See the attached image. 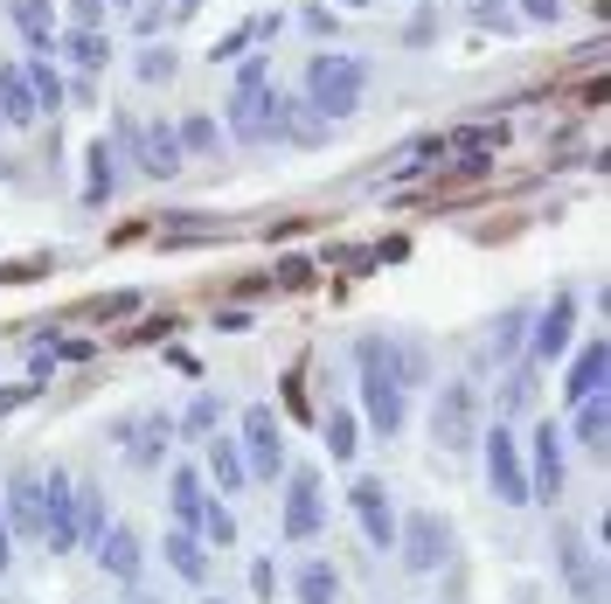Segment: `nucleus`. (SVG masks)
<instances>
[{
	"label": "nucleus",
	"instance_id": "nucleus-1",
	"mask_svg": "<svg viewBox=\"0 0 611 604\" xmlns=\"http://www.w3.org/2000/svg\"><path fill=\"white\" fill-rule=\"evenodd\" d=\"M355 362H361V410H369L375 438H396L404 418H410L404 375H396V341H390V334H361V341H355Z\"/></svg>",
	"mask_w": 611,
	"mask_h": 604
},
{
	"label": "nucleus",
	"instance_id": "nucleus-2",
	"mask_svg": "<svg viewBox=\"0 0 611 604\" xmlns=\"http://www.w3.org/2000/svg\"><path fill=\"white\" fill-rule=\"evenodd\" d=\"M361 90H369V63L361 56H313L306 63V111H320V125H340V119H355L361 111Z\"/></svg>",
	"mask_w": 611,
	"mask_h": 604
},
{
	"label": "nucleus",
	"instance_id": "nucleus-3",
	"mask_svg": "<svg viewBox=\"0 0 611 604\" xmlns=\"http://www.w3.org/2000/svg\"><path fill=\"white\" fill-rule=\"evenodd\" d=\"M264 77H272V56H243L237 84H229V132L251 140V146L278 132V105H272V90H264Z\"/></svg>",
	"mask_w": 611,
	"mask_h": 604
},
{
	"label": "nucleus",
	"instance_id": "nucleus-4",
	"mask_svg": "<svg viewBox=\"0 0 611 604\" xmlns=\"http://www.w3.org/2000/svg\"><path fill=\"white\" fill-rule=\"evenodd\" d=\"M458 549V535L445 521L431 515V507H417V515H404L396 521V556H404V570H417V577H431L438 563H445Z\"/></svg>",
	"mask_w": 611,
	"mask_h": 604
},
{
	"label": "nucleus",
	"instance_id": "nucleus-5",
	"mask_svg": "<svg viewBox=\"0 0 611 604\" xmlns=\"http://www.w3.org/2000/svg\"><path fill=\"white\" fill-rule=\"evenodd\" d=\"M431 438L445 445V451H472V445H480V389H472V383L438 389V403H431Z\"/></svg>",
	"mask_w": 611,
	"mask_h": 604
},
{
	"label": "nucleus",
	"instance_id": "nucleus-6",
	"mask_svg": "<svg viewBox=\"0 0 611 604\" xmlns=\"http://www.w3.org/2000/svg\"><path fill=\"white\" fill-rule=\"evenodd\" d=\"M480 451H487V486H493V500L528 507V466H522V438L507 431V418L480 438Z\"/></svg>",
	"mask_w": 611,
	"mask_h": 604
},
{
	"label": "nucleus",
	"instance_id": "nucleus-7",
	"mask_svg": "<svg viewBox=\"0 0 611 604\" xmlns=\"http://www.w3.org/2000/svg\"><path fill=\"white\" fill-rule=\"evenodd\" d=\"M320 521H327V500H320V473H313V466H292V473H285V515H278L285 542H313V535H320Z\"/></svg>",
	"mask_w": 611,
	"mask_h": 604
},
{
	"label": "nucleus",
	"instance_id": "nucleus-8",
	"mask_svg": "<svg viewBox=\"0 0 611 604\" xmlns=\"http://www.w3.org/2000/svg\"><path fill=\"white\" fill-rule=\"evenodd\" d=\"M528 451V500H563V424H535Z\"/></svg>",
	"mask_w": 611,
	"mask_h": 604
},
{
	"label": "nucleus",
	"instance_id": "nucleus-9",
	"mask_svg": "<svg viewBox=\"0 0 611 604\" xmlns=\"http://www.w3.org/2000/svg\"><path fill=\"white\" fill-rule=\"evenodd\" d=\"M43 542L56 556L76 549V480L56 466V473H43Z\"/></svg>",
	"mask_w": 611,
	"mask_h": 604
},
{
	"label": "nucleus",
	"instance_id": "nucleus-10",
	"mask_svg": "<svg viewBox=\"0 0 611 604\" xmlns=\"http://www.w3.org/2000/svg\"><path fill=\"white\" fill-rule=\"evenodd\" d=\"M243 466H251V473L257 480H278L285 473V438H278V418H272V410H243Z\"/></svg>",
	"mask_w": 611,
	"mask_h": 604
},
{
	"label": "nucleus",
	"instance_id": "nucleus-11",
	"mask_svg": "<svg viewBox=\"0 0 611 604\" xmlns=\"http://www.w3.org/2000/svg\"><path fill=\"white\" fill-rule=\"evenodd\" d=\"M132 160H140V174L146 181H175L181 174V140H175V125L167 119H153V125H132Z\"/></svg>",
	"mask_w": 611,
	"mask_h": 604
},
{
	"label": "nucleus",
	"instance_id": "nucleus-12",
	"mask_svg": "<svg viewBox=\"0 0 611 604\" xmlns=\"http://www.w3.org/2000/svg\"><path fill=\"white\" fill-rule=\"evenodd\" d=\"M355 521H361V535H369V549H396V515H390V486L382 480H355Z\"/></svg>",
	"mask_w": 611,
	"mask_h": 604
},
{
	"label": "nucleus",
	"instance_id": "nucleus-13",
	"mask_svg": "<svg viewBox=\"0 0 611 604\" xmlns=\"http://www.w3.org/2000/svg\"><path fill=\"white\" fill-rule=\"evenodd\" d=\"M570 334H577V292H556L549 313H542V327L528 334V354H535V362H563Z\"/></svg>",
	"mask_w": 611,
	"mask_h": 604
},
{
	"label": "nucleus",
	"instance_id": "nucleus-14",
	"mask_svg": "<svg viewBox=\"0 0 611 604\" xmlns=\"http://www.w3.org/2000/svg\"><path fill=\"white\" fill-rule=\"evenodd\" d=\"M111 438L125 445V459H132V466H160V459H167V438H175V424L153 410V418H125L119 431H111Z\"/></svg>",
	"mask_w": 611,
	"mask_h": 604
},
{
	"label": "nucleus",
	"instance_id": "nucleus-15",
	"mask_svg": "<svg viewBox=\"0 0 611 604\" xmlns=\"http://www.w3.org/2000/svg\"><path fill=\"white\" fill-rule=\"evenodd\" d=\"M590 396H604V341H584L577 362L563 369V403L577 410V403H590Z\"/></svg>",
	"mask_w": 611,
	"mask_h": 604
},
{
	"label": "nucleus",
	"instance_id": "nucleus-16",
	"mask_svg": "<svg viewBox=\"0 0 611 604\" xmlns=\"http://www.w3.org/2000/svg\"><path fill=\"white\" fill-rule=\"evenodd\" d=\"M8 535H43V480L35 473L8 480Z\"/></svg>",
	"mask_w": 611,
	"mask_h": 604
},
{
	"label": "nucleus",
	"instance_id": "nucleus-17",
	"mask_svg": "<svg viewBox=\"0 0 611 604\" xmlns=\"http://www.w3.org/2000/svg\"><path fill=\"white\" fill-rule=\"evenodd\" d=\"M98 570H105V577H119V583H140V535H132L125 521L98 535Z\"/></svg>",
	"mask_w": 611,
	"mask_h": 604
},
{
	"label": "nucleus",
	"instance_id": "nucleus-18",
	"mask_svg": "<svg viewBox=\"0 0 611 604\" xmlns=\"http://www.w3.org/2000/svg\"><path fill=\"white\" fill-rule=\"evenodd\" d=\"M0 119L8 125H35L43 119V105H35V84L22 63H0Z\"/></svg>",
	"mask_w": 611,
	"mask_h": 604
},
{
	"label": "nucleus",
	"instance_id": "nucleus-19",
	"mask_svg": "<svg viewBox=\"0 0 611 604\" xmlns=\"http://www.w3.org/2000/svg\"><path fill=\"white\" fill-rule=\"evenodd\" d=\"M167 507H175V528H202V507H208V486L195 466H175V486H167Z\"/></svg>",
	"mask_w": 611,
	"mask_h": 604
},
{
	"label": "nucleus",
	"instance_id": "nucleus-20",
	"mask_svg": "<svg viewBox=\"0 0 611 604\" xmlns=\"http://www.w3.org/2000/svg\"><path fill=\"white\" fill-rule=\"evenodd\" d=\"M8 22L22 28L28 49H49L56 43V8H49V0H8Z\"/></svg>",
	"mask_w": 611,
	"mask_h": 604
},
{
	"label": "nucleus",
	"instance_id": "nucleus-21",
	"mask_svg": "<svg viewBox=\"0 0 611 604\" xmlns=\"http://www.w3.org/2000/svg\"><path fill=\"white\" fill-rule=\"evenodd\" d=\"M167 563H175V577L208 583V549H202L195 528H167Z\"/></svg>",
	"mask_w": 611,
	"mask_h": 604
},
{
	"label": "nucleus",
	"instance_id": "nucleus-22",
	"mask_svg": "<svg viewBox=\"0 0 611 604\" xmlns=\"http://www.w3.org/2000/svg\"><path fill=\"white\" fill-rule=\"evenodd\" d=\"M208 473H216V486L229 500L243 494V480H251V466H243V451H237V438H208Z\"/></svg>",
	"mask_w": 611,
	"mask_h": 604
},
{
	"label": "nucleus",
	"instance_id": "nucleus-23",
	"mask_svg": "<svg viewBox=\"0 0 611 604\" xmlns=\"http://www.w3.org/2000/svg\"><path fill=\"white\" fill-rule=\"evenodd\" d=\"M556 556H563V577H570V591H577V604H598V570H590V556L570 542V528L556 535Z\"/></svg>",
	"mask_w": 611,
	"mask_h": 604
},
{
	"label": "nucleus",
	"instance_id": "nucleus-24",
	"mask_svg": "<svg viewBox=\"0 0 611 604\" xmlns=\"http://www.w3.org/2000/svg\"><path fill=\"white\" fill-rule=\"evenodd\" d=\"M292 591H299V604H334L340 597V570L334 563H299V577H292Z\"/></svg>",
	"mask_w": 611,
	"mask_h": 604
},
{
	"label": "nucleus",
	"instance_id": "nucleus-25",
	"mask_svg": "<svg viewBox=\"0 0 611 604\" xmlns=\"http://www.w3.org/2000/svg\"><path fill=\"white\" fill-rule=\"evenodd\" d=\"M63 56L76 70H105L111 63V43H105V28H63Z\"/></svg>",
	"mask_w": 611,
	"mask_h": 604
},
{
	"label": "nucleus",
	"instance_id": "nucleus-26",
	"mask_svg": "<svg viewBox=\"0 0 611 604\" xmlns=\"http://www.w3.org/2000/svg\"><path fill=\"white\" fill-rule=\"evenodd\" d=\"M604 431H611V410H604V396H590V403H577V438H584V451L590 459H604Z\"/></svg>",
	"mask_w": 611,
	"mask_h": 604
},
{
	"label": "nucleus",
	"instance_id": "nucleus-27",
	"mask_svg": "<svg viewBox=\"0 0 611 604\" xmlns=\"http://www.w3.org/2000/svg\"><path fill=\"white\" fill-rule=\"evenodd\" d=\"M272 105H278V132H292L299 146H320V140H327V125L306 119V98H272Z\"/></svg>",
	"mask_w": 611,
	"mask_h": 604
},
{
	"label": "nucleus",
	"instance_id": "nucleus-28",
	"mask_svg": "<svg viewBox=\"0 0 611 604\" xmlns=\"http://www.w3.org/2000/svg\"><path fill=\"white\" fill-rule=\"evenodd\" d=\"M175 140H181V154H216V146H223V132H216V119L188 111V119L175 125Z\"/></svg>",
	"mask_w": 611,
	"mask_h": 604
},
{
	"label": "nucleus",
	"instance_id": "nucleus-29",
	"mask_svg": "<svg viewBox=\"0 0 611 604\" xmlns=\"http://www.w3.org/2000/svg\"><path fill=\"white\" fill-rule=\"evenodd\" d=\"M98 535H105V494L76 486V542H98Z\"/></svg>",
	"mask_w": 611,
	"mask_h": 604
},
{
	"label": "nucleus",
	"instance_id": "nucleus-30",
	"mask_svg": "<svg viewBox=\"0 0 611 604\" xmlns=\"http://www.w3.org/2000/svg\"><path fill=\"white\" fill-rule=\"evenodd\" d=\"M522 348H528V306H507L501 327H493V354L507 362V354H522Z\"/></svg>",
	"mask_w": 611,
	"mask_h": 604
},
{
	"label": "nucleus",
	"instance_id": "nucleus-31",
	"mask_svg": "<svg viewBox=\"0 0 611 604\" xmlns=\"http://www.w3.org/2000/svg\"><path fill=\"white\" fill-rule=\"evenodd\" d=\"M28 70V84H35V105L43 111H63V77H56L49 63H22Z\"/></svg>",
	"mask_w": 611,
	"mask_h": 604
},
{
	"label": "nucleus",
	"instance_id": "nucleus-32",
	"mask_svg": "<svg viewBox=\"0 0 611 604\" xmlns=\"http://www.w3.org/2000/svg\"><path fill=\"white\" fill-rule=\"evenodd\" d=\"M84 195L91 202L111 195V140H91V181H84Z\"/></svg>",
	"mask_w": 611,
	"mask_h": 604
},
{
	"label": "nucleus",
	"instance_id": "nucleus-33",
	"mask_svg": "<svg viewBox=\"0 0 611 604\" xmlns=\"http://www.w3.org/2000/svg\"><path fill=\"white\" fill-rule=\"evenodd\" d=\"M361 438V431H355V410H334V418H327V451H334V459H355V445Z\"/></svg>",
	"mask_w": 611,
	"mask_h": 604
},
{
	"label": "nucleus",
	"instance_id": "nucleus-34",
	"mask_svg": "<svg viewBox=\"0 0 611 604\" xmlns=\"http://www.w3.org/2000/svg\"><path fill=\"white\" fill-rule=\"evenodd\" d=\"M132 306H140L132 292H105V299H84V306H76V319H125Z\"/></svg>",
	"mask_w": 611,
	"mask_h": 604
},
{
	"label": "nucleus",
	"instance_id": "nucleus-35",
	"mask_svg": "<svg viewBox=\"0 0 611 604\" xmlns=\"http://www.w3.org/2000/svg\"><path fill=\"white\" fill-rule=\"evenodd\" d=\"M132 70H140V77H146V84H167V77H175V49H160V43H146V49H140V63H132Z\"/></svg>",
	"mask_w": 611,
	"mask_h": 604
},
{
	"label": "nucleus",
	"instance_id": "nucleus-36",
	"mask_svg": "<svg viewBox=\"0 0 611 604\" xmlns=\"http://www.w3.org/2000/svg\"><path fill=\"white\" fill-rule=\"evenodd\" d=\"M195 535H202V542H237V515L208 500V507H202V528H195Z\"/></svg>",
	"mask_w": 611,
	"mask_h": 604
},
{
	"label": "nucleus",
	"instance_id": "nucleus-37",
	"mask_svg": "<svg viewBox=\"0 0 611 604\" xmlns=\"http://www.w3.org/2000/svg\"><path fill=\"white\" fill-rule=\"evenodd\" d=\"M438 154H445V140H417V146H404L390 167H396V174H424V160H438Z\"/></svg>",
	"mask_w": 611,
	"mask_h": 604
},
{
	"label": "nucleus",
	"instance_id": "nucleus-38",
	"mask_svg": "<svg viewBox=\"0 0 611 604\" xmlns=\"http://www.w3.org/2000/svg\"><path fill=\"white\" fill-rule=\"evenodd\" d=\"M272 286H285V292H306V286H313V264H306V257H285L278 271H272Z\"/></svg>",
	"mask_w": 611,
	"mask_h": 604
},
{
	"label": "nucleus",
	"instance_id": "nucleus-39",
	"mask_svg": "<svg viewBox=\"0 0 611 604\" xmlns=\"http://www.w3.org/2000/svg\"><path fill=\"white\" fill-rule=\"evenodd\" d=\"M208 424H216V396H195V410L181 418V438H208Z\"/></svg>",
	"mask_w": 611,
	"mask_h": 604
},
{
	"label": "nucleus",
	"instance_id": "nucleus-40",
	"mask_svg": "<svg viewBox=\"0 0 611 604\" xmlns=\"http://www.w3.org/2000/svg\"><path fill=\"white\" fill-rule=\"evenodd\" d=\"M522 14H528L535 28H556L563 22V0H522Z\"/></svg>",
	"mask_w": 611,
	"mask_h": 604
},
{
	"label": "nucleus",
	"instance_id": "nucleus-41",
	"mask_svg": "<svg viewBox=\"0 0 611 604\" xmlns=\"http://www.w3.org/2000/svg\"><path fill=\"white\" fill-rule=\"evenodd\" d=\"M251 35H257V28H229V35H223V43L208 49V56H216V63H229V56H243V49H251Z\"/></svg>",
	"mask_w": 611,
	"mask_h": 604
},
{
	"label": "nucleus",
	"instance_id": "nucleus-42",
	"mask_svg": "<svg viewBox=\"0 0 611 604\" xmlns=\"http://www.w3.org/2000/svg\"><path fill=\"white\" fill-rule=\"evenodd\" d=\"M528 396H535V383H528V375H514V383L501 389V418H514V410H522Z\"/></svg>",
	"mask_w": 611,
	"mask_h": 604
},
{
	"label": "nucleus",
	"instance_id": "nucleus-43",
	"mask_svg": "<svg viewBox=\"0 0 611 604\" xmlns=\"http://www.w3.org/2000/svg\"><path fill=\"white\" fill-rule=\"evenodd\" d=\"M105 22V0H70V28H98Z\"/></svg>",
	"mask_w": 611,
	"mask_h": 604
},
{
	"label": "nucleus",
	"instance_id": "nucleus-44",
	"mask_svg": "<svg viewBox=\"0 0 611 604\" xmlns=\"http://www.w3.org/2000/svg\"><path fill=\"white\" fill-rule=\"evenodd\" d=\"M160 334H181V319H146L140 334H119V341H132V348H140V341H160Z\"/></svg>",
	"mask_w": 611,
	"mask_h": 604
},
{
	"label": "nucleus",
	"instance_id": "nucleus-45",
	"mask_svg": "<svg viewBox=\"0 0 611 604\" xmlns=\"http://www.w3.org/2000/svg\"><path fill=\"white\" fill-rule=\"evenodd\" d=\"M28 396H35V383H28V389H0V418H8V410H22Z\"/></svg>",
	"mask_w": 611,
	"mask_h": 604
},
{
	"label": "nucleus",
	"instance_id": "nucleus-46",
	"mask_svg": "<svg viewBox=\"0 0 611 604\" xmlns=\"http://www.w3.org/2000/svg\"><path fill=\"white\" fill-rule=\"evenodd\" d=\"M14 563V535H8V515H0V570Z\"/></svg>",
	"mask_w": 611,
	"mask_h": 604
},
{
	"label": "nucleus",
	"instance_id": "nucleus-47",
	"mask_svg": "<svg viewBox=\"0 0 611 604\" xmlns=\"http://www.w3.org/2000/svg\"><path fill=\"white\" fill-rule=\"evenodd\" d=\"M340 8H375V0H340Z\"/></svg>",
	"mask_w": 611,
	"mask_h": 604
},
{
	"label": "nucleus",
	"instance_id": "nucleus-48",
	"mask_svg": "<svg viewBox=\"0 0 611 604\" xmlns=\"http://www.w3.org/2000/svg\"><path fill=\"white\" fill-rule=\"evenodd\" d=\"M208 604H223V597H208Z\"/></svg>",
	"mask_w": 611,
	"mask_h": 604
}]
</instances>
